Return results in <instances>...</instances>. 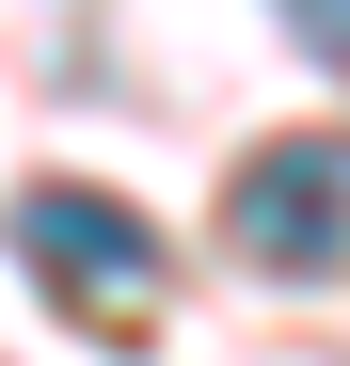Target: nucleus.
Segmentation results:
<instances>
[{"mask_svg": "<svg viewBox=\"0 0 350 366\" xmlns=\"http://www.w3.org/2000/svg\"><path fill=\"white\" fill-rule=\"evenodd\" d=\"M223 239H239L255 271L334 287V271H350V128H334V144H255L239 192H223Z\"/></svg>", "mask_w": 350, "mask_h": 366, "instance_id": "f257e3e1", "label": "nucleus"}, {"mask_svg": "<svg viewBox=\"0 0 350 366\" xmlns=\"http://www.w3.org/2000/svg\"><path fill=\"white\" fill-rule=\"evenodd\" d=\"M16 255L64 287L80 319H144V287H159V223L111 207V192H80V175H48V192L16 207Z\"/></svg>", "mask_w": 350, "mask_h": 366, "instance_id": "f03ea898", "label": "nucleus"}, {"mask_svg": "<svg viewBox=\"0 0 350 366\" xmlns=\"http://www.w3.org/2000/svg\"><path fill=\"white\" fill-rule=\"evenodd\" d=\"M286 32H303V48H319V64L350 80V0H286Z\"/></svg>", "mask_w": 350, "mask_h": 366, "instance_id": "7ed1b4c3", "label": "nucleus"}]
</instances>
